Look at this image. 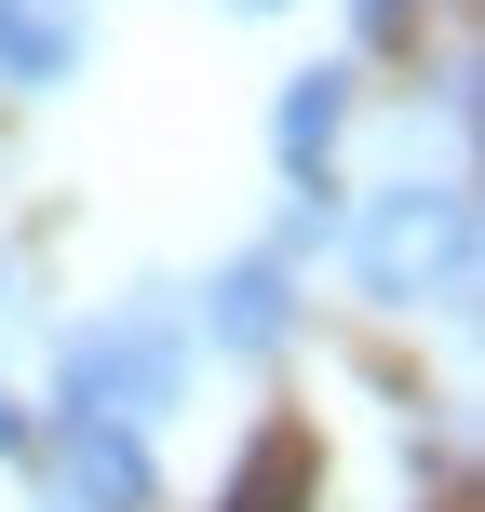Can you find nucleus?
<instances>
[{"instance_id":"obj_1","label":"nucleus","mask_w":485,"mask_h":512,"mask_svg":"<svg viewBox=\"0 0 485 512\" xmlns=\"http://www.w3.org/2000/svg\"><path fill=\"white\" fill-rule=\"evenodd\" d=\"M351 283H364L378 310H459V297H472V189H459V176L378 189V216L351 230Z\"/></svg>"},{"instance_id":"obj_2","label":"nucleus","mask_w":485,"mask_h":512,"mask_svg":"<svg viewBox=\"0 0 485 512\" xmlns=\"http://www.w3.org/2000/svg\"><path fill=\"white\" fill-rule=\"evenodd\" d=\"M54 391H68V418H122V432H149V418L189 391L176 310H162V297H122V310H95V324H68V337H54Z\"/></svg>"},{"instance_id":"obj_3","label":"nucleus","mask_w":485,"mask_h":512,"mask_svg":"<svg viewBox=\"0 0 485 512\" xmlns=\"http://www.w3.org/2000/svg\"><path fill=\"white\" fill-rule=\"evenodd\" d=\"M54 512H162L149 432H122V418H68V432H54Z\"/></svg>"},{"instance_id":"obj_4","label":"nucleus","mask_w":485,"mask_h":512,"mask_svg":"<svg viewBox=\"0 0 485 512\" xmlns=\"http://www.w3.org/2000/svg\"><path fill=\"white\" fill-rule=\"evenodd\" d=\"M283 337H297V270H270V256H230V270L203 283V351L270 364Z\"/></svg>"},{"instance_id":"obj_5","label":"nucleus","mask_w":485,"mask_h":512,"mask_svg":"<svg viewBox=\"0 0 485 512\" xmlns=\"http://www.w3.org/2000/svg\"><path fill=\"white\" fill-rule=\"evenodd\" d=\"M95 41V0H0V81L14 95H54Z\"/></svg>"},{"instance_id":"obj_6","label":"nucleus","mask_w":485,"mask_h":512,"mask_svg":"<svg viewBox=\"0 0 485 512\" xmlns=\"http://www.w3.org/2000/svg\"><path fill=\"white\" fill-rule=\"evenodd\" d=\"M337 135H351V68H297V81H283V108H270V149L297 162V176H324Z\"/></svg>"},{"instance_id":"obj_7","label":"nucleus","mask_w":485,"mask_h":512,"mask_svg":"<svg viewBox=\"0 0 485 512\" xmlns=\"http://www.w3.org/2000/svg\"><path fill=\"white\" fill-rule=\"evenodd\" d=\"M297 486H310V445H297V432H270V445L230 472V499H216V512H297Z\"/></svg>"},{"instance_id":"obj_8","label":"nucleus","mask_w":485,"mask_h":512,"mask_svg":"<svg viewBox=\"0 0 485 512\" xmlns=\"http://www.w3.org/2000/svg\"><path fill=\"white\" fill-rule=\"evenodd\" d=\"M351 243V216L324 203V176H297V203H283V230H270V270H297V256H337Z\"/></svg>"},{"instance_id":"obj_9","label":"nucleus","mask_w":485,"mask_h":512,"mask_svg":"<svg viewBox=\"0 0 485 512\" xmlns=\"http://www.w3.org/2000/svg\"><path fill=\"white\" fill-rule=\"evenodd\" d=\"M405 14H418V0H351V27H364V41H405Z\"/></svg>"},{"instance_id":"obj_10","label":"nucleus","mask_w":485,"mask_h":512,"mask_svg":"<svg viewBox=\"0 0 485 512\" xmlns=\"http://www.w3.org/2000/svg\"><path fill=\"white\" fill-rule=\"evenodd\" d=\"M27 445H41V418H27L14 391H0V459H27Z\"/></svg>"},{"instance_id":"obj_11","label":"nucleus","mask_w":485,"mask_h":512,"mask_svg":"<svg viewBox=\"0 0 485 512\" xmlns=\"http://www.w3.org/2000/svg\"><path fill=\"white\" fill-rule=\"evenodd\" d=\"M14 310H27V270H14V243H0V324H14Z\"/></svg>"},{"instance_id":"obj_12","label":"nucleus","mask_w":485,"mask_h":512,"mask_svg":"<svg viewBox=\"0 0 485 512\" xmlns=\"http://www.w3.org/2000/svg\"><path fill=\"white\" fill-rule=\"evenodd\" d=\"M243 14H283V0H243Z\"/></svg>"}]
</instances>
